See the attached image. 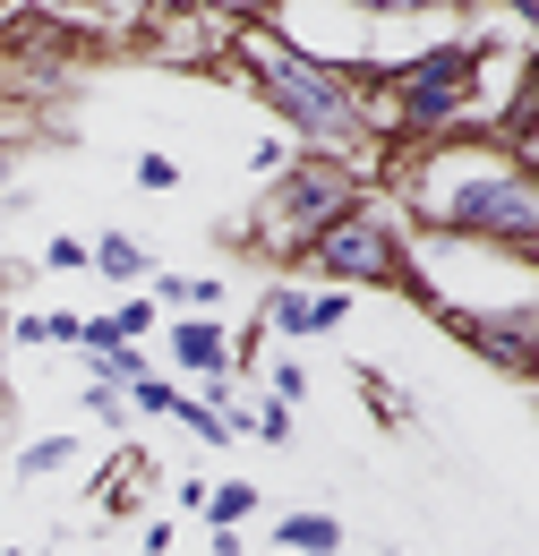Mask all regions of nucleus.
Here are the masks:
<instances>
[{
	"label": "nucleus",
	"instance_id": "nucleus-1",
	"mask_svg": "<svg viewBox=\"0 0 539 556\" xmlns=\"http://www.w3.org/2000/svg\"><path fill=\"white\" fill-rule=\"evenodd\" d=\"M394 206L403 223H428V240H463V249H505L531 266L539 249V163H523L488 129L454 138H419L394 154Z\"/></svg>",
	"mask_w": 539,
	"mask_h": 556
},
{
	"label": "nucleus",
	"instance_id": "nucleus-2",
	"mask_svg": "<svg viewBox=\"0 0 539 556\" xmlns=\"http://www.w3.org/2000/svg\"><path fill=\"white\" fill-rule=\"evenodd\" d=\"M231 52H240V70L258 77V94L274 103V121L291 138H309L326 163L360 172V146H377V138H368V86L342 70V61H317L309 43H291L274 26V9H249L231 26Z\"/></svg>",
	"mask_w": 539,
	"mask_h": 556
},
{
	"label": "nucleus",
	"instance_id": "nucleus-3",
	"mask_svg": "<svg viewBox=\"0 0 539 556\" xmlns=\"http://www.w3.org/2000/svg\"><path fill=\"white\" fill-rule=\"evenodd\" d=\"M317 275L335 282V291H411V223L394 198H377V189H360L351 206L317 231Z\"/></svg>",
	"mask_w": 539,
	"mask_h": 556
},
{
	"label": "nucleus",
	"instance_id": "nucleus-4",
	"mask_svg": "<svg viewBox=\"0 0 539 556\" xmlns=\"http://www.w3.org/2000/svg\"><path fill=\"white\" fill-rule=\"evenodd\" d=\"M360 198V172L351 163H326V154H291V172L266 189V214H258V249L266 257H309L317 249V231L335 223L342 206Z\"/></svg>",
	"mask_w": 539,
	"mask_h": 556
},
{
	"label": "nucleus",
	"instance_id": "nucleus-5",
	"mask_svg": "<svg viewBox=\"0 0 539 556\" xmlns=\"http://www.w3.org/2000/svg\"><path fill=\"white\" fill-rule=\"evenodd\" d=\"M342 317H351V291H309V282H274L266 291V334H291V343H309V334H342Z\"/></svg>",
	"mask_w": 539,
	"mask_h": 556
},
{
	"label": "nucleus",
	"instance_id": "nucleus-6",
	"mask_svg": "<svg viewBox=\"0 0 539 556\" xmlns=\"http://www.w3.org/2000/svg\"><path fill=\"white\" fill-rule=\"evenodd\" d=\"M163 351H172V368L205 386V377H231V326L223 317H172L163 326Z\"/></svg>",
	"mask_w": 539,
	"mask_h": 556
},
{
	"label": "nucleus",
	"instance_id": "nucleus-7",
	"mask_svg": "<svg viewBox=\"0 0 539 556\" xmlns=\"http://www.w3.org/2000/svg\"><path fill=\"white\" fill-rule=\"evenodd\" d=\"M454 334H463L479 359H497V368L523 377V368H531V343H539V317H531V300H523V308H497V317H463Z\"/></svg>",
	"mask_w": 539,
	"mask_h": 556
},
{
	"label": "nucleus",
	"instance_id": "nucleus-8",
	"mask_svg": "<svg viewBox=\"0 0 539 556\" xmlns=\"http://www.w3.org/2000/svg\"><path fill=\"white\" fill-rule=\"evenodd\" d=\"M154 308H172V317H223V300H231V291H223V275H163V266H154Z\"/></svg>",
	"mask_w": 539,
	"mask_h": 556
},
{
	"label": "nucleus",
	"instance_id": "nucleus-9",
	"mask_svg": "<svg viewBox=\"0 0 539 556\" xmlns=\"http://www.w3.org/2000/svg\"><path fill=\"white\" fill-rule=\"evenodd\" d=\"M274 548L283 556H342V522L335 514H283L274 522Z\"/></svg>",
	"mask_w": 539,
	"mask_h": 556
},
{
	"label": "nucleus",
	"instance_id": "nucleus-10",
	"mask_svg": "<svg viewBox=\"0 0 539 556\" xmlns=\"http://www.w3.org/2000/svg\"><path fill=\"white\" fill-rule=\"evenodd\" d=\"M86 266H95V275H112V282H146V275H154V257L137 249L129 231H103V240H86Z\"/></svg>",
	"mask_w": 539,
	"mask_h": 556
},
{
	"label": "nucleus",
	"instance_id": "nucleus-11",
	"mask_svg": "<svg viewBox=\"0 0 539 556\" xmlns=\"http://www.w3.org/2000/svg\"><path fill=\"white\" fill-rule=\"evenodd\" d=\"M137 377H154V359H146V343H112L86 359V386H112V394H129Z\"/></svg>",
	"mask_w": 539,
	"mask_h": 556
},
{
	"label": "nucleus",
	"instance_id": "nucleus-12",
	"mask_svg": "<svg viewBox=\"0 0 539 556\" xmlns=\"http://www.w3.org/2000/svg\"><path fill=\"white\" fill-rule=\"evenodd\" d=\"M77 454H86V437H35V445H17V480H61L68 463H77Z\"/></svg>",
	"mask_w": 539,
	"mask_h": 556
},
{
	"label": "nucleus",
	"instance_id": "nucleus-13",
	"mask_svg": "<svg viewBox=\"0 0 539 556\" xmlns=\"http://www.w3.org/2000/svg\"><path fill=\"white\" fill-rule=\"evenodd\" d=\"M258 505H266V488H258V480H223V488L205 480V522H214V531H240Z\"/></svg>",
	"mask_w": 539,
	"mask_h": 556
},
{
	"label": "nucleus",
	"instance_id": "nucleus-14",
	"mask_svg": "<svg viewBox=\"0 0 539 556\" xmlns=\"http://www.w3.org/2000/svg\"><path fill=\"white\" fill-rule=\"evenodd\" d=\"M121 403H129V412H146V419H172V412H180V386H172V377H137Z\"/></svg>",
	"mask_w": 539,
	"mask_h": 556
},
{
	"label": "nucleus",
	"instance_id": "nucleus-15",
	"mask_svg": "<svg viewBox=\"0 0 539 556\" xmlns=\"http://www.w3.org/2000/svg\"><path fill=\"white\" fill-rule=\"evenodd\" d=\"M154 326H163V308H154L146 291H137V300H121V308H112V334H121V343H146Z\"/></svg>",
	"mask_w": 539,
	"mask_h": 556
},
{
	"label": "nucleus",
	"instance_id": "nucleus-16",
	"mask_svg": "<svg viewBox=\"0 0 539 556\" xmlns=\"http://www.w3.org/2000/svg\"><path fill=\"white\" fill-rule=\"evenodd\" d=\"M240 419H249V437H266V445H291V403H274V394H266L258 412H240Z\"/></svg>",
	"mask_w": 539,
	"mask_h": 556
},
{
	"label": "nucleus",
	"instance_id": "nucleus-17",
	"mask_svg": "<svg viewBox=\"0 0 539 556\" xmlns=\"http://www.w3.org/2000/svg\"><path fill=\"white\" fill-rule=\"evenodd\" d=\"M129 180L163 198V189H180V163H172V154H137V163H129Z\"/></svg>",
	"mask_w": 539,
	"mask_h": 556
},
{
	"label": "nucleus",
	"instance_id": "nucleus-18",
	"mask_svg": "<svg viewBox=\"0 0 539 556\" xmlns=\"http://www.w3.org/2000/svg\"><path fill=\"white\" fill-rule=\"evenodd\" d=\"M43 266H52V275H77V266H86V240H77V231H52V240H43Z\"/></svg>",
	"mask_w": 539,
	"mask_h": 556
},
{
	"label": "nucleus",
	"instance_id": "nucleus-19",
	"mask_svg": "<svg viewBox=\"0 0 539 556\" xmlns=\"http://www.w3.org/2000/svg\"><path fill=\"white\" fill-rule=\"evenodd\" d=\"M249 163H258V180H283V172H291V138H258Z\"/></svg>",
	"mask_w": 539,
	"mask_h": 556
},
{
	"label": "nucleus",
	"instance_id": "nucleus-20",
	"mask_svg": "<svg viewBox=\"0 0 539 556\" xmlns=\"http://www.w3.org/2000/svg\"><path fill=\"white\" fill-rule=\"evenodd\" d=\"M351 368H360V359H351ZM360 386H368V403H377L386 419H403V412H411V403L394 394V386H386V377H377V368H360Z\"/></svg>",
	"mask_w": 539,
	"mask_h": 556
},
{
	"label": "nucleus",
	"instance_id": "nucleus-21",
	"mask_svg": "<svg viewBox=\"0 0 539 556\" xmlns=\"http://www.w3.org/2000/svg\"><path fill=\"white\" fill-rule=\"evenodd\" d=\"M86 419H103V428H121V419H129V403H121L112 386H86Z\"/></svg>",
	"mask_w": 539,
	"mask_h": 556
},
{
	"label": "nucleus",
	"instance_id": "nucleus-22",
	"mask_svg": "<svg viewBox=\"0 0 539 556\" xmlns=\"http://www.w3.org/2000/svg\"><path fill=\"white\" fill-rule=\"evenodd\" d=\"M309 394V368L300 359H274V403H300Z\"/></svg>",
	"mask_w": 539,
	"mask_h": 556
},
{
	"label": "nucleus",
	"instance_id": "nucleus-23",
	"mask_svg": "<svg viewBox=\"0 0 539 556\" xmlns=\"http://www.w3.org/2000/svg\"><path fill=\"white\" fill-rule=\"evenodd\" d=\"M0 359H9V343H0Z\"/></svg>",
	"mask_w": 539,
	"mask_h": 556
},
{
	"label": "nucleus",
	"instance_id": "nucleus-24",
	"mask_svg": "<svg viewBox=\"0 0 539 556\" xmlns=\"http://www.w3.org/2000/svg\"><path fill=\"white\" fill-rule=\"evenodd\" d=\"M0 556H17V548H0Z\"/></svg>",
	"mask_w": 539,
	"mask_h": 556
}]
</instances>
